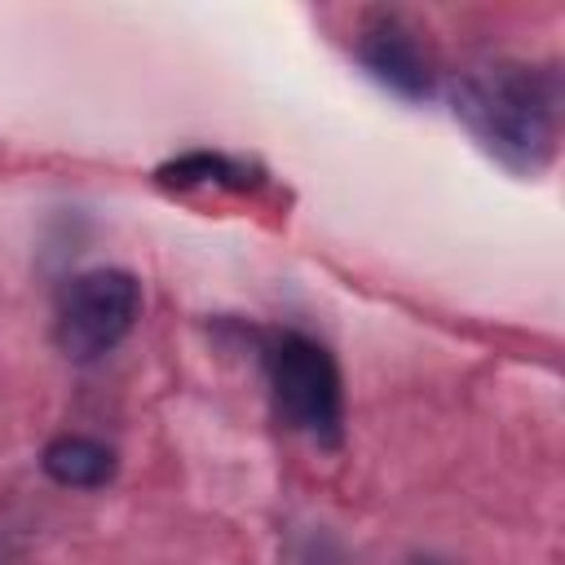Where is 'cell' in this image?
Returning a JSON list of instances; mask_svg holds the SVG:
<instances>
[{"label": "cell", "mask_w": 565, "mask_h": 565, "mask_svg": "<svg viewBox=\"0 0 565 565\" xmlns=\"http://www.w3.org/2000/svg\"><path fill=\"white\" fill-rule=\"evenodd\" d=\"M40 468L66 490H97L115 477V450L88 433H62L44 446Z\"/></svg>", "instance_id": "5b68a950"}, {"label": "cell", "mask_w": 565, "mask_h": 565, "mask_svg": "<svg viewBox=\"0 0 565 565\" xmlns=\"http://www.w3.org/2000/svg\"><path fill=\"white\" fill-rule=\"evenodd\" d=\"M406 565H446V561H437V556H411Z\"/></svg>", "instance_id": "52a82bcc"}, {"label": "cell", "mask_w": 565, "mask_h": 565, "mask_svg": "<svg viewBox=\"0 0 565 565\" xmlns=\"http://www.w3.org/2000/svg\"><path fill=\"white\" fill-rule=\"evenodd\" d=\"M141 318V282L128 269H84L62 287L53 340L71 362H102Z\"/></svg>", "instance_id": "3957f363"}, {"label": "cell", "mask_w": 565, "mask_h": 565, "mask_svg": "<svg viewBox=\"0 0 565 565\" xmlns=\"http://www.w3.org/2000/svg\"><path fill=\"white\" fill-rule=\"evenodd\" d=\"M265 375L278 415L318 446L344 437V380L331 349L305 331H282L265 349Z\"/></svg>", "instance_id": "7a4b0ae2"}, {"label": "cell", "mask_w": 565, "mask_h": 565, "mask_svg": "<svg viewBox=\"0 0 565 565\" xmlns=\"http://www.w3.org/2000/svg\"><path fill=\"white\" fill-rule=\"evenodd\" d=\"M358 62L380 88L402 102H424L433 93V57L402 13H366V22L358 26Z\"/></svg>", "instance_id": "277c9868"}, {"label": "cell", "mask_w": 565, "mask_h": 565, "mask_svg": "<svg viewBox=\"0 0 565 565\" xmlns=\"http://www.w3.org/2000/svg\"><path fill=\"white\" fill-rule=\"evenodd\" d=\"M556 75L525 62H490L463 71L450 110L468 137L516 177H539L556 154Z\"/></svg>", "instance_id": "6da1fadb"}, {"label": "cell", "mask_w": 565, "mask_h": 565, "mask_svg": "<svg viewBox=\"0 0 565 565\" xmlns=\"http://www.w3.org/2000/svg\"><path fill=\"white\" fill-rule=\"evenodd\" d=\"M154 181L163 190H194V185H230V190H247L256 181L252 163L230 159L221 150H185L168 163L154 168Z\"/></svg>", "instance_id": "8992f818"}]
</instances>
